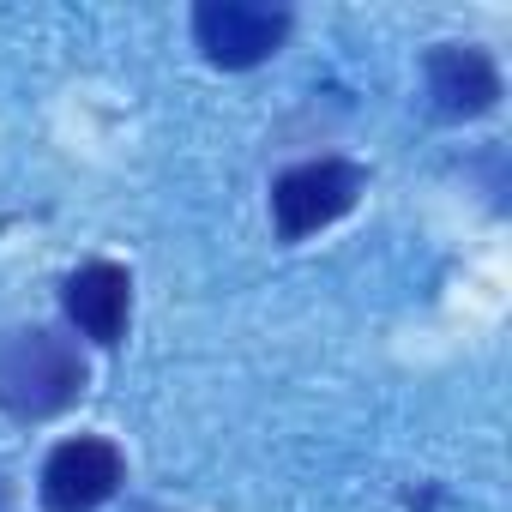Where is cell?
I'll return each instance as SVG.
<instances>
[{
    "mask_svg": "<svg viewBox=\"0 0 512 512\" xmlns=\"http://www.w3.org/2000/svg\"><path fill=\"white\" fill-rule=\"evenodd\" d=\"M290 25L296 19L284 7H260V0H199L193 7V43L223 73H247L272 61L290 43Z\"/></svg>",
    "mask_w": 512,
    "mask_h": 512,
    "instance_id": "3",
    "label": "cell"
},
{
    "mask_svg": "<svg viewBox=\"0 0 512 512\" xmlns=\"http://www.w3.org/2000/svg\"><path fill=\"white\" fill-rule=\"evenodd\" d=\"M121 482H127L121 446L103 434H79L49 452L37 494H43V512H97L121 494Z\"/></svg>",
    "mask_w": 512,
    "mask_h": 512,
    "instance_id": "4",
    "label": "cell"
},
{
    "mask_svg": "<svg viewBox=\"0 0 512 512\" xmlns=\"http://www.w3.org/2000/svg\"><path fill=\"white\" fill-rule=\"evenodd\" d=\"M91 386V368L73 338L49 326H13L0 332V410L13 422H49L73 410Z\"/></svg>",
    "mask_w": 512,
    "mask_h": 512,
    "instance_id": "1",
    "label": "cell"
},
{
    "mask_svg": "<svg viewBox=\"0 0 512 512\" xmlns=\"http://www.w3.org/2000/svg\"><path fill=\"white\" fill-rule=\"evenodd\" d=\"M61 308H67L79 338L115 350L127 338V320H133V278L115 260H91L61 284Z\"/></svg>",
    "mask_w": 512,
    "mask_h": 512,
    "instance_id": "6",
    "label": "cell"
},
{
    "mask_svg": "<svg viewBox=\"0 0 512 512\" xmlns=\"http://www.w3.org/2000/svg\"><path fill=\"white\" fill-rule=\"evenodd\" d=\"M422 79H428V109L440 121H476L500 103V67L488 49L470 43H440L422 61Z\"/></svg>",
    "mask_w": 512,
    "mask_h": 512,
    "instance_id": "5",
    "label": "cell"
},
{
    "mask_svg": "<svg viewBox=\"0 0 512 512\" xmlns=\"http://www.w3.org/2000/svg\"><path fill=\"white\" fill-rule=\"evenodd\" d=\"M368 187V169L350 163V157H314V163H296L272 181V223H278V241H308L320 235L326 223L350 217L356 199Z\"/></svg>",
    "mask_w": 512,
    "mask_h": 512,
    "instance_id": "2",
    "label": "cell"
}]
</instances>
